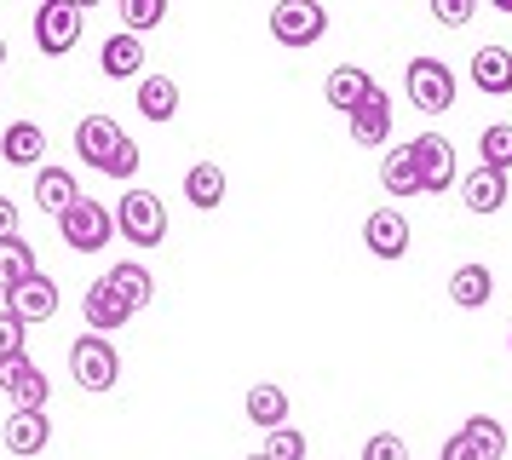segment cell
Masks as SVG:
<instances>
[{
  "label": "cell",
  "mask_w": 512,
  "mask_h": 460,
  "mask_svg": "<svg viewBox=\"0 0 512 460\" xmlns=\"http://www.w3.org/2000/svg\"><path fill=\"white\" fill-rule=\"evenodd\" d=\"M116 236H127L133 248H162L167 242V207L150 190H127L116 207Z\"/></svg>",
  "instance_id": "cell-1"
},
{
  "label": "cell",
  "mask_w": 512,
  "mask_h": 460,
  "mask_svg": "<svg viewBox=\"0 0 512 460\" xmlns=\"http://www.w3.org/2000/svg\"><path fill=\"white\" fill-rule=\"evenodd\" d=\"M409 150V167H415L420 179V196H443V190H455V144L443 133H420L415 144H403Z\"/></svg>",
  "instance_id": "cell-2"
},
{
  "label": "cell",
  "mask_w": 512,
  "mask_h": 460,
  "mask_svg": "<svg viewBox=\"0 0 512 460\" xmlns=\"http://www.w3.org/2000/svg\"><path fill=\"white\" fill-rule=\"evenodd\" d=\"M58 230H64V242H70L75 253H98V248H110V236H116V213L98 202V196H81V202L58 219Z\"/></svg>",
  "instance_id": "cell-3"
},
{
  "label": "cell",
  "mask_w": 512,
  "mask_h": 460,
  "mask_svg": "<svg viewBox=\"0 0 512 460\" xmlns=\"http://www.w3.org/2000/svg\"><path fill=\"white\" fill-rule=\"evenodd\" d=\"M70 368H75V386L81 391H110L121 380V357L104 334H81L70 345Z\"/></svg>",
  "instance_id": "cell-4"
},
{
  "label": "cell",
  "mask_w": 512,
  "mask_h": 460,
  "mask_svg": "<svg viewBox=\"0 0 512 460\" xmlns=\"http://www.w3.org/2000/svg\"><path fill=\"white\" fill-rule=\"evenodd\" d=\"M81 18H87L81 0H47V6L35 12V46H41L47 58L75 52V41H81Z\"/></svg>",
  "instance_id": "cell-5"
},
{
  "label": "cell",
  "mask_w": 512,
  "mask_h": 460,
  "mask_svg": "<svg viewBox=\"0 0 512 460\" xmlns=\"http://www.w3.org/2000/svg\"><path fill=\"white\" fill-rule=\"evenodd\" d=\"M323 29H328V12L317 0H282V6H271V35L282 46H317Z\"/></svg>",
  "instance_id": "cell-6"
},
{
  "label": "cell",
  "mask_w": 512,
  "mask_h": 460,
  "mask_svg": "<svg viewBox=\"0 0 512 460\" xmlns=\"http://www.w3.org/2000/svg\"><path fill=\"white\" fill-rule=\"evenodd\" d=\"M403 81H409V98H415V110H426V115H443L449 104H455V69L438 64V58H415Z\"/></svg>",
  "instance_id": "cell-7"
},
{
  "label": "cell",
  "mask_w": 512,
  "mask_h": 460,
  "mask_svg": "<svg viewBox=\"0 0 512 460\" xmlns=\"http://www.w3.org/2000/svg\"><path fill=\"white\" fill-rule=\"evenodd\" d=\"M121 144H127V133H121V121L116 115H81V127H75V156L87 161V167H110V156H116Z\"/></svg>",
  "instance_id": "cell-8"
},
{
  "label": "cell",
  "mask_w": 512,
  "mask_h": 460,
  "mask_svg": "<svg viewBox=\"0 0 512 460\" xmlns=\"http://www.w3.org/2000/svg\"><path fill=\"white\" fill-rule=\"evenodd\" d=\"M363 242H369L374 259H403L409 253V219L397 207H374L369 225H363Z\"/></svg>",
  "instance_id": "cell-9"
},
{
  "label": "cell",
  "mask_w": 512,
  "mask_h": 460,
  "mask_svg": "<svg viewBox=\"0 0 512 460\" xmlns=\"http://www.w3.org/2000/svg\"><path fill=\"white\" fill-rule=\"evenodd\" d=\"M6 311H12L18 322H52V317H58V282L35 271L24 288H12V294H6Z\"/></svg>",
  "instance_id": "cell-10"
},
{
  "label": "cell",
  "mask_w": 512,
  "mask_h": 460,
  "mask_svg": "<svg viewBox=\"0 0 512 460\" xmlns=\"http://www.w3.org/2000/svg\"><path fill=\"white\" fill-rule=\"evenodd\" d=\"M52 443V414L47 409H12L6 414V449L12 455H41Z\"/></svg>",
  "instance_id": "cell-11"
},
{
  "label": "cell",
  "mask_w": 512,
  "mask_h": 460,
  "mask_svg": "<svg viewBox=\"0 0 512 460\" xmlns=\"http://www.w3.org/2000/svg\"><path fill=\"white\" fill-rule=\"evenodd\" d=\"M466 75H472V87H478V92L507 98V92H512V52H507V46H478V52H472V64H466Z\"/></svg>",
  "instance_id": "cell-12"
},
{
  "label": "cell",
  "mask_w": 512,
  "mask_h": 460,
  "mask_svg": "<svg viewBox=\"0 0 512 460\" xmlns=\"http://www.w3.org/2000/svg\"><path fill=\"white\" fill-rule=\"evenodd\" d=\"M351 138H357V144H369V150H380V144L392 138V98H386L380 87L351 110Z\"/></svg>",
  "instance_id": "cell-13"
},
{
  "label": "cell",
  "mask_w": 512,
  "mask_h": 460,
  "mask_svg": "<svg viewBox=\"0 0 512 460\" xmlns=\"http://www.w3.org/2000/svg\"><path fill=\"white\" fill-rule=\"evenodd\" d=\"M0 156H6V167H41L47 161V133L35 121H12L0 133Z\"/></svg>",
  "instance_id": "cell-14"
},
{
  "label": "cell",
  "mask_w": 512,
  "mask_h": 460,
  "mask_svg": "<svg viewBox=\"0 0 512 460\" xmlns=\"http://www.w3.org/2000/svg\"><path fill=\"white\" fill-rule=\"evenodd\" d=\"M369 92H374V75H369V69H357V64H340V69H334V75L323 81L328 110H346V115L357 110V104H363Z\"/></svg>",
  "instance_id": "cell-15"
},
{
  "label": "cell",
  "mask_w": 512,
  "mask_h": 460,
  "mask_svg": "<svg viewBox=\"0 0 512 460\" xmlns=\"http://www.w3.org/2000/svg\"><path fill=\"white\" fill-rule=\"evenodd\" d=\"M81 202V184H75V173H64V167H41L35 173V207L41 213H70V207Z\"/></svg>",
  "instance_id": "cell-16"
},
{
  "label": "cell",
  "mask_w": 512,
  "mask_h": 460,
  "mask_svg": "<svg viewBox=\"0 0 512 460\" xmlns=\"http://www.w3.org/2000/svg\"><path fill=\"white\" fill-rule=\"evenodd\" d=\"M461 196H466V207H472V213H501V207H507V196H512V184H507V173L472 167V173H466V184H461Z\"/></svg>",
  "instance_id": "cell-17"
},
{
  "label": "cell",
  "mask_w": 512,
  "mask_h": 460,
  "mask_svg": "<svg viewBox=\"0 0 512 460\" xmlns=\"http://www.w3.org/2000/svg\"><path fill=\"white\" fill-rule=\"evenodd\" d=\"M81 311H87V322H93V334H110V328H121V322L133 317V311H127V299H121L116 288L104 282V276H98L93 288H87V299H81Z\"/></svg>",
  "instance_id": "cell-18"
},
{
  "label": "cell",
  "mask_w": 512,
  "mask_h": 460,
  "mask_svg": "<svg viewBox=\"0 0 512 460\" xmlns=\"http://www.w3.org/2000/svg\"><path fill=\"white\" fill-rule=\"evenodd\" d=\"M133 98H139L144 121H173V115H179V81H173V75H144Z\"/></svg>",
  "instance_id": "cell-19"
},
{
  "label": "cell",
  "mask_w": 512,
  "mask_h": 460,
  "mask_svg": "<svg viewBox=\"0 0 512 460\" xmlns=\"http://www.w3.org/2000/svg\"><path fill=\"white\" fill-rule=\"evenodd\" d=\"M98 69H104L110 81H133V75L144 69V46L133 41L127 29H121V35H110V41H104V52H98Z\"/></svg>",
  "instance_id": "cell-20"
},
{
  "label": "cell",
  "mask_w": 512,
  "mask_h": 460,
  "mask_svg": "<svg viewBox=\"0 0 512 460\" xmlns=\"http://www.w3.org/2000/svg\"><path fill=\"white\" fill-rule=\"evenodd\" d=\"M104 282H110V288H116V294L127 299V311H144V305L156 299V282H150V271H144L139 259H121V265H116L110 276H104Z\"/></svg>",
  "instance_id": "cell-21"
},
{
  "label": "cell",
  "mask_w": 512,
  "mask_h": 460,
  "mask_svg": "<svg viewBox=\"0 0 512 460\" xmlns=\"http://www.w3.org/2000/svg\"><path fill=\"white\" fill-rule=\"evenodd\" d=\"M489 294H495V276H489V265H461V271L449 276V299H455L461 311L489 305Z\"/></svg>",
  "instance_id": "cell-22"
},
{
  "label": "cell",
  "mask_w": 512,
  "mask_h": 460,
  "mask_svg": "<svg viewBox=\"0 0 512 460\" xmlns=\"http://www.w3.org/2000/svg\"><path fill=\"white\" fill-rule=\"evenodd\" d=\"M29 276H35V248H29L24 236H6L0 242V294L24 288Z\"/></svg>",
  "instance_id": "cell-23"
},
{
  "label": "cell",
  "mask_w": 512,
  "mask_h": 460,
  "mask_svg": "<svg viewBox=\"0 0 512 460\" xmlns=\"http://www.w3.org/2000/svg\"><path fill=\"white\" fill-rule=\"evenodd\" d=\"M185 202L190 207H219V202H225V167L196 161V167L185 173Z\"/></svg>",
  "instance_id": "cell-24"
},
{
  "label": "cell",
  "mask_w": 512,
  "mask_h": 460,
  "mask_svg": "<svg viewBox=\"0 0 512 460\" xmlns=\"http://www.w3.org/2000/svg\"><path fill=\"white\" fill-rule=\"evenodd\" d=\"M248 420L265 426V432L288 426V391H282V386H254V391H248Z\"/></svg>",
  "instance_id": "cell-25"
},
{
  "label": "cell",
  "mask_w": 512,
  "mask_h": 460,
  "mask_svg": "<svg viewBox=\"0 0 512 460\" xmlns=\"http://www.w3.org/2000/svg\"><path fill=\"white\" fill-rule=\"evenodd\" d=\"M478 156H484L489 173H512V121L484 127V138H478Z\"/></svg>",
  "instance_id": "cell-26"
},
{
  "label": "cell",
  "mask_w": 512,
  "mask_h": 460,
  "mask_svg": "<svg viewBox=\"0 0 512 460\" xmlns=\"http://www.w3.org/2000/svg\"><path fill=\"white\" fill-rule=\"evenodd\" d=\"M6 397H12V409H47V397H52V386H47V374L29 363L12 386H6Z\"/></svg>",
  "instance_id": "cell-27"
},
{
  "label": "cell",
  "mask_w": 512,
  "mask_h": 460,
  "mask_svg": "<svg viewBox=\"0 0 512 460\" xmlns=\"http://www.w3.org/2000/svg\"><path fill=\"white\" fill-rule=\"evenodd\" d=\"M461 432L472 437L478 449H484V460H501V455H507V426H501V420H489V414H472Z\"/></svg>",
  "instance_id": "cell-28"
},
{
  "label": "cell",
  "mask_w": 512,
  "mask_h": 460,
  "mask_svg": "<svg viewBox=\"0 0 512 460\" xmlns=\"http://www.w3.org/2000/svg\"><path fill=\"white\" fill-rule=\"evenodd\" d=\"M380 184H386L392 196H420V179H415V167H409V150H392V156H386Z\"/></svg>",
  "instance_id": "cell-29"
},
{
  "label": "cell",
  "mask_w": 512,
  "mask_h": 460,
  "mask_svg": "<svg viewBox=\"0 0 512 460\" xmlns=\"http://www.w3.org/2000/svg\"><path fill=\"white\" fill-rule=\"evenodd\" d=\"M162 18H167L162 0H121V23H127V35H133V41H139L144 29H156Z\"/></svg>",
  "instance_id": "cell-30"
},
{
  "label": "cell",
  "mask_w": 512,
  "mask_h": 460,
  "mask_svg": "<svg viewBox=\"0 0 512 460\" xmlns=\"http://www.w3.org/2000/svg\"><path fill=\"white\" fill-rule=\"evenodd\" d=\"M265 460H305V432L300 426H277L265 437Z\"/></svg>",
  "instance_id": "cell-31"
},
{
  "label": "cell",
  "mask_w": 512,
  "mask_h": 460,
  "mask_svg": "<svg viewBox=\"0 0 512 460\" xmlns=\"http://www.w3.org/2000/svg\"><path fill=\"white\" fill-rule=\"evenodd\" d=\"M432 18H438L443 29H461V23L478 18V0H432Z\"/></svg>",
  "instance_id": "cell-32"
},
{
  "label": "cell",
  "mask_w": 512,
  "mask_h": 460,
  "mask_svg": "<svg viewBox=\"0 0 512 460\" xmlns=\"http://www.w3.org/2000/svg\"><path fill=\"white\" fill-rule=\"evenodd\" d=\"M363 460H409V443L397 432H374L369 443H363Z\"/></svg>",
  "instance_id": "cell-33"
},
{
  "label": "cell",
  "mask_w": 512,
  "mask_h": 460,
  "mask_svg": "<svg viewBox=\"0 0 512 460\" xmlns=\"http://www.w3.org/2000/svg\"><path fill=\"white\" fill-rule=\"evenodd\" d=\"M24 334H29V322L0 311V357H24Z\"/></svg>",
  "instance_id": "cell-34"
},
{
  "label": "cell",
  "mask_w": 512,
  "mask_h": 460,
  "mask_svg": "<svg viewBox=\"0 0 512 460\" xmlns=\"http://www.w3.org/2000/svg\"><path fill=\"white\" fill-rule=\"evenodd\" d=\"M139 173V138H127L116 156H110V167H104V179H133Z\"/></svg>",
  "instance_id": "cell-35"
},
{
  "label": "cell",
  "mask_w": 512,
  "mask_h": 460,
  "mask_svg": "<svg viewBox=\"0 0 512 460\" xmlns=\"http://www.w3.org/2000/svg\"><path fill=\"white\" fill-rule=\"evenodd\" d=\"M438 460H484V449H478V443H472L466 432H455L449 443H443V455H438Z\"/></svg>",
  "instance_id": "cell-36"
},
{
  "label": "cell",
  "mask_w": 512,
  "mask_h": 460,
  "mask_svg": "<svg viewBox=\"0 0 512 460\" xmlns=\"http://www.w3.org/2000/svg\"><path fill=\"white\" fill-rule=\"evenodd\" d=\"M24 368H29V357H0V391L12 386V380H18Z\"/></svg>",
  "instance_id": "cell-37"
},
{
  "label": "cell",
  "mask_w": 512,
  "mask_h": 460,
  "mask_svg": "<svg viewBox=\"0 0 512 460\" xmlns=\"http://www.w3.org/2000/svg\"><path fill=\"white\" fill-rule=\"evenodd\" d=\"M6 236H18V207L0 196V242H6Z\"/></svg>",
  "instance_id": "cell-38"
},
{
  "label": "cell",
  "mask_w": 512,
  "mask_h": 460,
  "mask_svg": "<svg viewBox=\"0 0 512 460\" xmlns=\"http://www.w3.org/2000/svg\"><path fill=\"white\" fill-rule=\"evenodd\" d=\"M0 64H6V41H0Z\"/></svg>",
  "instance_id": "cell-39"
},
{
  "label": "cell",
  "mask_w": 512,
  "mask_h": 460,
  "mask_svg": "<svg viewBox=\"0 0 512 460\" xmlns=\"http://www.w3.org/2000/svg\"><path fill=\"white\" fill-rule=\"evenodd\" d=\"M507 345H512V334H507Z\"/></svg>",
  "instance_id": "cell-40"
},
{
  "label": "cell",
  "mask_w": 512,
  "mask_h": 460,
  "mask_svg": "<svg viewBox=\"0 0 512 460\" xmlns=\"http://www.w3.org/2000/svg\"><path fill=\"white\" fill-rule=\"evenodd\" d=\"M254 460H265V455H254Z\"/></svg>",
  "instance_id": "cell-41"
}]
</instances>
